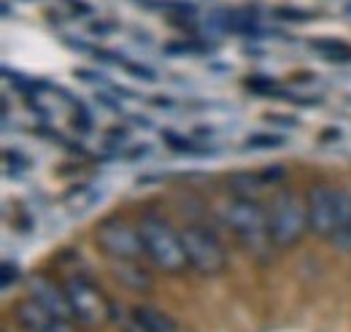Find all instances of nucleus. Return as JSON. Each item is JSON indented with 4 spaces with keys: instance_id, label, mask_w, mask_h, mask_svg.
Returning <instances> with one entry per match:
<instances>
[{
    "instance_id": "obj_14",
    "label": "nucleus",
    "mask_w": 351,
    "mask_h": 332,
    "mask_svg": "<svg viewBox=\"0 0 351 332\" xmlns=\"http://www.w3.org/2000/svg\"><path fill=\"white\" fill-rule=\"evenodd\" d=\"M284 141L278 138V135H252L249 141H246V149H276V146H281Z\"/></svg>"
},
{
    "instance_id": "obj_6",
    "label": "nucleus",
    "mask_w": 351,
    "mask_h": 332,
    "mask_svg": "<svg viewBox=\"0 0 351 332\" xmlns=\"http://www.w3.org/2000/svg\"><path fill=\"white\" fill-rule=\"evenodd\" d=\"M95 241L106 257H111L114 262H141L143 259V241H141V230L128 224L125 219H106L97 233Z\"/></svg>"
},
{
    "instance_id": "obj_7",
    "label": "nucleus",
    "mask_w": 351,
    "mask_h": 332,
    "mask_svg": "<svg viewBox=\"0 0 351 332\" xmlns=\"http://www.w3.org/2000/svg\"><path fill=\"white\" fill-rule=\"evenodd\" d=\"M335 213H338V189L327 184H313L306 195L308 230L313 235L330 238L335 230Z\"/></svg>"
},
{
    "instance_id": "obj_1",
    "label": "nucleus",
    "mask_w": 351,
    "mask_h": 332,
    "mask_svg": "<svg viewBox=\"0 0 351 332\" xmlns=\"http://www.w3.org/2000/svg\"><path fill=\"white\" fill-rule=\"evenodd\" d=\"M224 224L235 235V241L249 251L252 257H267L273 249V235H270V219L254 198H238L224 208Z\"/></svg>"
},
{
    "instance_id": "obj_13",
    "label": "nucleus",
    "mask_w": 351,
    "mask_h": 332,
    "mask_svg": "<svg viewBox=\"0 0 351 332\" xmlns=\"http://www.w3.org/2000/svg\"><path fill=\"white\" fill-rule=\"evenodd\" d=\"M311 46L316 51H322L324 57H330V60H351V46H346L343 41H324V38H319V41H311Z\"/></svg>"
},
{
    "instance_id": "obj_11",
    "label": "nucleus",
    "mask_w": 351,
    "mask_h": 332,
    "mask_svg": "<svg viewBox=\"0 0 351 332\" xmlns=\"http://www.w3.org/2000/svg\"><path fill=\"white\" fill-rule=\"evenodd\" d=\"M130 313L135 324L141 327V332H178L173 316L154 308V305H135Z\"/></svg>"
},
{
    "instance_id": "obj_9",
    "label": "nucleus",
    "mask_w": 351,
    "mask_h": 332,
    "mask_svg": "<svg viewBox=\"0 0 351 332\" xmlns=\"http://www.w3.org/2000/svg\"><path fill=\"white\" fill-rule=\"evenodd\" d=\"M27 292L30 297L44 305L49 313L60 316V319H68L73 322V313H71V303H68V294H65V287H60L57 281H51L49 276H30L27 278Z\"/></svg>"
},
{
    "instance_id": "obj_5",
    "label": "nucleus",
    "mask_w": 351,
    "mask_h": 332,
    "mask_svg": "<svg viewBox=\"0 0 351 332\" xmlns=\"http://www.w3.org/2000/svg\"><path fill=\"white\" fill-rule=\"evenodd\" d=\"M181 241H184V251L189 259V268H195L203 276H219L227 268V251L221 246V241L200 224H189L181 230Z\"/></svg>"
},
{
    "instance_id": "obj_2",
    "label": "nucleus",
    "mask_w": 351,
    "mask_h": 332,
    "mask_svg": "<svg viewBox=\"0 0 351 332\" xmlns=\"http://www.w3.org/2000/svg\"><path fill=\"white\" fill-rule=\"evenodd\" d=\"M138 230H141L143 251L157 270H162V273H184L186 270L189 259L184 251L181 233H176L162 216H157V213L143 216Z\"/></svg>"
},
{
    "instance_id": "obj_3",
    "label": "nucleus",
    "mask_w": 351,
    "mask_h": 332,
    "mask_svg": "<svg viewBox=\"0 0 351 332\" xmlns=\"http://www.w3.org/2000/svg\"><path fill=\"white\" fill-rule=\"evenodd\" d=\"M65 294H68V303H71V313H73V322L95 330V327H103L111 322L114 316V303L103 294V289L89 278L84 270L79 273H71L65 278Z\"/></svg>"
},
{
    "instance_id": "obj_16",
    "label": "nucleus",
    "mask_w": 351,
    "mask_h": 332,
    "mask_svg": "<svg viewBox=\"0 0 351 332\" xmlns=\"http://www.w3.org/2000/svg\"><path fill=\"white\" fill-rule=\"evenodd\" d=\"M278 16H284V19H308L311 14H306V11H287V8H281Z\"/></svg>"
},
{
    "instance_id": "obj_4",
    "label": "nucleus",
    "mask_w": 351,
    "mask_h": 332,
    "mask_svg": "<svg viewBox=\"0 0 351 332\" xmlns=\"http://www.w3.org/2000/svg\"><path fill=\"white\" fill-rule=\"evenodd\" d=\"M267 219H270L273 246H278V249L295 246L303 238V233L308 230L306 200H300V195L292 192V189H281L273 198V206L267 211Z\"/></svg>"
},
{
    "instance_id": "obj_12",
    "label": "nucleus",
    "mask_w": 351,
    "mask_h": 332,
    "mask_svg": "<svg viewBox=\"0 0 351 332\" xmlns=\"http://www.w3.org/2000/svg\"><path fill=\"white\" fill-rule=\"evenodd\" d=\"M114 276H117V281H122L125 289L138 292V294L152 292V287H154L152 273L146 268H141V262H117Z\"/></svg>"
},
{
    "instance_id": "obj_15",
    "label": "nucleus",
    "mask_w": 351,
    "mask_h": 332,
    "mask_svg": "<svg viewBox=\"0 0 351 332\" xmlns=\"http://www.w3.org/2000/svg\"><path fill=\"white\" fill-rule=\"evenodd\" d=\"M14 278H16V265H11V262H5V265H3V287L8 289Z\"/></svg>"
},
{
    "instance_id": "obj_8",
    "label": "nucleus",
    "mask_w": 351,
    "mask_h": 332,
    "mask_svg": "<svg viewBox=\"0 0 351 332\" xmlns=\"http://www.w3.org/2000/svg\"><path fill=\"white\" fill-rule=\"evenodd\" d=\"M14 319L25 332H79L76 322H68V319H60V316L49 313L33 297L19 300L14 305Z\"/></svg>"
},
{
    "instance_id": "obj_10",
    "label": "nucleus",
    "mask_w": 351,
    "mask_h": 332,
    "mask_svg": "<svg viewBox=\"0 0 351 332\" xmlns=\"http://www.w3.org/2000/svg\"><path fill=\"white\" fill-rule=\"evenodd\" d=\"M335 249L351 251V189H338V213H335V230L330 235Z\"/></svg>"
}]
</instances>
